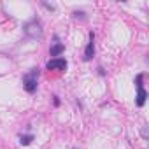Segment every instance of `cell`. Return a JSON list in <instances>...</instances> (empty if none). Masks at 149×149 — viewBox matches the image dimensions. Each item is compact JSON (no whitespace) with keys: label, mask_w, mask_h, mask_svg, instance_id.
<instances>
[{"label":"cell","mask_w":149,"mask_h":149,"mask_svg":"<svg viewBox=\"0 0 149 149\" xmlns=\"http://www.w3.org/2000/svg\"><path fill=\"white\" fill-rule=\"evenodd\" d=\"M23 32H25V35H26L28 39H32V40H39V39H42L44 30H42V23H40V19H39V18H32L30 21H26V23L23 25Z\"/></svg>","instance_id":"cell-1"},{"label":"cell","mask_w":149,"mask_h":149,"mask_svg":"<svg viewBox=\"0 0 149 149\" xmlns=\"http://www.w3.org/2000/svg\"><path fill=\"white\" fill-rule=\"evenodd\" d=\"M142 137H144V139H147V128H146V126L142 128Z\"/></svg>","instance_id":"cell-11"},{"label":"cell","mask_w":149,"mask_h":149,"mask_svg":"<svg viewBox=\"0 0 149 149\" xmlns=\"http://www.w3.org/2000/svg\"><path fill=\"white\" fill-rule=\"evenodd\" d=\"M47 70H65L67 68V60L65 58H53L47 61Z\"/></svg>","instance_id":"cell-4"},{"label":"cell","mask_w":149,"mask_h":149,"mask_svg":"<svg viewBox=\"0 0 149 149\" xmlns=\"http://www.w3.org/2000/svg\"><path fill=\"white\" fill-rule=\"evenodd\" d=\"M39 74H40V70H39L37 67L30 68V72L25 74V77H23V86H25V90H26L28 93H35V91H37V79H39Z\"/></svg>","instance_id":"cell-2"},{"label":"cell","mask_w":149,"mask_h":149,"mask_svg":"<svg viewBox=\"0 0 149 149\" xmlns=\"http://www.w3.org/2000/svg\"><path fill=\"white\" fill-rule=\"evenodd\" d=\"M32 140H33V135H32V133H28V135H19V142H21V146H30Z\"/></svg>","instance_id":"cell-7"},{"label":"cell","mask_w":149,"mask_h":149,"mask_svg":"<svg viewBox=\"0 0 149 149\" xmlns=\"http://www.w3.org/2000/svg\"><path fill=\"white\" fill-rule=\"evenodd\" d=\"M65 51V44H61V42H58V39H56V42L51 46V49H49V54L51 56H54V58H60V54Z\"/></svg>","instance_id":"cell-5"},{"label":"cell","mask_w":149,"mask_h":149,"mask_svg":"<svg viewBox=\"0 0 149 149\" xmlns=\"http://www.w3.org/2000/svg\"><path fill=\"white\" fill-rule=\"evenodd\" d=\"M93 56H95V33L90 32V40H88V44H86L83 60H84V61H90V60H93Z\"/></svg>","instance_id":"cell-3"},{"label":"cell","mask_w":149,"mask_h":149,"mask_svg":"<svg viewBox=\"0 0 149 149\" xmlns=\"http://www.w3.org/2000/svg\"><path fill=\"white\" fill-rule=\"evenodd\" d=\"M146 98H147L146 90H144V88H137V100H135L137 107H142V105L146 104Z\"/></svg>","instance_id":"cell-6"},{"label":"cell","mask_w":149,"mask_h":149,"mask_svg":"<svg viewBox=\"0 0 149 149\" xmlns=\"http://www.w3.org/2000/svg\"><path fill=\"white\" fill-rule=\"evenodd\" d=\"M142 81H144V74H139V76L135 77V86L137 88H144L142 86Z\"/></svg>","instance_id":"cell-8"},{"label":"cell","mask_w":149,"mask_h":149,"mask_svg":"<svg viewBox=\"0 0 149 149\" xmlns=\"http://www.w3.org/2000/svg\"><path fill=\"white\" fill-rule=\"evenodd\" d=\"M97 70H98V74H100V76H105V70H104V68H102V67H98V68H97Z\"/></svg>","instance_id":"cell-12"},{"label":"cell","mask_w":149,"mask_h":149,"mask_svg":"<svg viewBox=\"0 0 149 149\" xmlns=\"http://www.w3.org/2000/svg\"><path fill=\"white\" fill-rule=\"evenodd\" d=\"M42 6H44L46 9H49V11H54V6H51V4H46V2H42Z\"/></svg>","instance_id":"cell-10"},{"label":"cell","mask_w":149,"mask_h":149,"mask_svg":"<svg viewBox=\"0 0 149 149\" xmlns=\"http://www.w3.org/2000/svg\"><path fill=\"white\" fill-rule=\"evenodd\" d=\"M74 14H76V18H77V19H79V18H81V19H86V16H84L86 13H83V11H76Z\"/></svg>","instance_id":"cell-9"}]
</instances>
